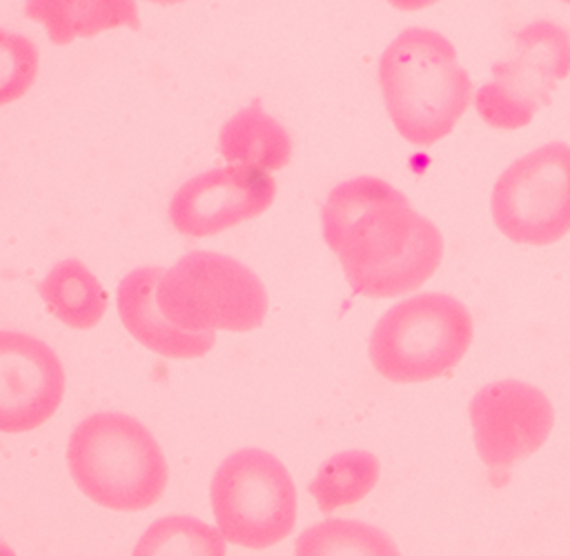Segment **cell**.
<instances>
[{
    "label": "cell",
    "instance_id": "14",
    "mask_svg": "<svg viewBox=\"0 0 570 556\" xmlns=\"http://www.w3.org/2000/svg\"><path fill=\"white\" fill-rule=\"evenodd\" d=\"M218 151L229 165H252L269 173L289 162L292 138L276 118L252 102L220 127Z\"/></svg>",
    "mask_w": 570,
    "mask_h": 556
},
{
    "label": "cell",
    "instance_id": "9",
    "mask_svg": "<svg viewBox=\"0 0 570 556\" xmlns=\"http://www.w3.org/2000/svg\"><path fill=\"white\" fill-rule=\"evenodd\" d=\"M476 454L494 485H503L517 460L532 456L550 436L554 409L550 398L521 380H494L470 400Z\"/></svg>",
    "mask_w": 570,
    "mask_h": 556
},
{
    "label": "cell",
    "instance_id": "19",
    "mask_svg": "<svg viewBox=\"0 0 570 556\" xmlns=\"http://www.w3.org/2000/svg\"><path fill=\"white\" fill-rule=\"evenodd\" d=\"M38 76L36 44L13 31L0 29V107L27 93Z\"/></svg>",
    "mask_w": 570,
    "mask_h": 556
},
{
    "label": "cell",
    "instance_id": "8",
    "mask_svg": "<svg viewBox=\"0 0 570 556\" xmlns=\"http://www.w3.org/2000/svg\"><path fill=\"white\" fill-rule=\"evenodd\" d=\"M570 76V31L534 20L517 31L514 53L492 64V80L474 93V109L494 129H521L550 105L559 80Z\"/></svg>",
    "mask_w": 570,
    "mask_h": 556
},
{
    "label": "cell",
    "instance_id": "22",
    "mask_svg": "<svg viewBox=\"0 0 570 556\" xmlns=\"http://www.w3.org/2000/svg\"><path fill=\"white\" fill-rule=\"evenodd\" d=\"M147 2H156V4H178V2H185V0H147Z\"/></svg>",
    "mask_w": 570,
    "mask_h": 556
},
{
    "label": "cell",
    "instance_id": "15",
    "mask_svg": "<svg viewBox=\"0 0 570 556\" xmlns=\"http://www.w3.org/2000/svg\"><path fill=\"white\" fill-rule=\"evenodd\" d=\"M38 291L47 309L73 329H91L107 309V291L78 258L53 265Z\"/></svg>",
    "mask_w": 570,
    "mask_h": 556
},
{
    "label": "cell",
    "instance_id": "18",
    "mask_svg": "<svg viewBox=\"0 0 570 556\" xmlns=\"http://www.w3.org/2000/svg\"><path fill=\"white\" fill-rule=\"evenodd\" d=\"M131 556H227L225 538L194 516H165L147 527Z\"/></svg>",
    "mask_w": 570,
    "mask_h": 556
},
{
    "label": "cell",
    "instance_id": "7",
    "mask_svg": "<svg viewBox=\"0 0 570 556\" xmlns=\"http://www.w3.org/2000/svg\"><path fill=\"white\" fill-rule=\"evenodd\" d=\"M490 211L512 242L561 240L570 231V145L552 140L508 165L494 182Z\"/></svg>",
    "mask_w": 570,
    "mask_h": 556
},
{
    "label": "cell",
    "instance_id": "6",
    "mask_svg": "<svg viewBox=\"0 0 570 556\" xmlns=\"http://www.w3.org/2000/svg\"><path fill=\"white\" fill-rule=\"evenodd\" d=\"M212 509L225 540L265 549L296 523V487L287 467L265 449L229 454L212 478Z\"/></svg>",
    "mask_w": 570,
    "mask_h": 556
},
{
    "label": "cell",
    "instance_id": "13",
    "mask_svg": "<svg viewBox=\"0 0 570 556\" xmlns=\"http://www.w3.org/2000/svg\"><path fill=\"white\" fill-rule=\"evenodd\" d=\"M24 13L45 24L53 44H69L114 27L140 29L136 0H27Z\"/></svg>",
    "mask_w": 570,
    "mask_h": 556
},
{
    "label": "cell",
    "instance_id": "4",
    "mask_svg": "<svg viewBox=\"0 0 570 556\" xmlns=\"http://www.w3.org/2000/svg\"><path fill=\"white\" fill-rule=\"evenodd\" d=\"M474 336L468 307L448 294L425 291L392 305L370 336V360L390 383H425L450 371Z\"/></svg>",
    "mask_w": 570,
    "mask_h": 556
},
{
    "label": "cell",
    "instance_id": "3",
    "mask_svg": "<svg viewBox=\"0 0 570 556\" xmlns=\"http://www.w3.org/2000/svg\"><path fill=\"white\" fill-rule=\"evenodd\" d=\"M67 463L80 492L109 509L151 507L167 485V463L154 436L116 411L91 414L71 431Z\"/></svg>",
    "mask_w": 570,
    "mask_h": 556
},
{
    "label": "cell",
    "instance_id": "12",
    "mask_svg": "<svg viewBox=\"0 0 570 556\" xmlns=\"http://www.w3.org/2000/svg\"><path fill=\"white\" fill-rule=\"evenodd\" d=\"M160 267H140L129 271L116 291V305L125 329L147 349L167 358H198L205 356L216 334H189L165 320L156 305V282Z\"/></svg>",
    "mask_w": 570,
    "mask_h": 556
},
{
    "label": "cell",
    "instance_id": "21",
    "mask_svg": "<svg viewBox=\"0 0 570 556\" xmlns=\"http://www.w3.org/2000/svg\"><path fill=\"white\" fill-rule=\"evenodd\" d=\"M0 556H16V554H13V549L9 545L0 543Z\"/></svg>",
    "mask_w": 570,
    "mask_h": 556
},
{
    "label": "cell",
    "instance_id": "5",
    "mask_svg": "<svg viewBox=\"0 0 570 556\" xmlns=\"http://www.w3.org/2000/svg\"><path fill=\"white\" fill-rule=\"evenodd\" d=\"M156 305L167 322L189 334L252 331L267 316V291L240 260L216 251H191L163 269Z\"/></svg>",
    "mask_w": 570,
    "mask_h": 556
},
{
    "label": "cell",
    "instance_id": "20",
    "mask_svg": "<svg viewBox=\"0 0 570 556\" xmlns=\"http://www.w3.org/2000/svg\"><path fill=\"white\" fill-rule=\"evenodd\" d=\"M394 9L399 11H419V9H425V7H432L436 4L439 0H387Z\"/></svg>",
    "mask_w": 570,
    "mask_h": 556
},
{
    "label": "cell",
    "instance_id": "11",
    "mask_svg": "<svg viewBox=\"0 0 570 556\" xmlns=\"http://www.w3.org/2000/svg\"><path fill=\"white\" fill-rule=\"evenodd\" d=\"M65 394V371L42 340L0 331V431L18 434L42 425Z\"/></svg>",
    "mask_w": 570,
    "mask_h": 556
},
{
    "label": "cell",
    "instance_id": "1",
    "mask_svg": "<svg viewBox=\"0 0 570 556\" xmlns=\"http://www.w3.org/2000/svg\"><path fill=\"white\" fill-rule=\"evenodd\" d=\"M321 222L347 285L367 298L419 289L443 258L439 227L401 189L376 176L338 182L325 198Z\"/></svg>",
    "mask_w": 570,
    "mask_h": 556
},
{
    "label": "cell",
    "instance_id": "2",
    "mask_svg": "<svg viewBox=\"0 0 570 556\" xmlns=\"http://www.w3.org/2000/svg\"><path fill=\"white\" fill-rule=\"evenodd\" d=\"M379 85L394 129L416 147L445 138L472 105V80L454 44L425 27L403 29L385 47Z\"/></svg>",
    "mask_w": 570,
    "mask_h": 556
},
{
    "label": "cell",
    "instance_id": "23",
    "mask_svg": "<svg viewBox=\"0 0 570 556\" xmlns=\"http://www.w3.org/2000/svg\"><path fill=\"white\" fill-rule=\"evenodd\" d=\"M561 2H566V4H570V0H561Z\"/></svg>",
    "mask_w": 570,
    "mask_h": 556
},
{
    "label": "cell",
    "instance_id": "10",
    "mask_svg": "<svg viewBox=\"0 0 570 556\" xmlns=\"http://www.w3.org/2000/svg\"><path fill=\"white\" fill-rule=\"evenodd\" d=\"M276 198L274 178L252 165H227L189 178L169 202L171 225L194 238H205L252 220Z\"/></svg>",
    "mask_w": 570,
    "mask_h": 556
},
{
    "label": "cell",
    "instance_id": "17",
    "mask_svg": "<svg viewBox=\"0 0 570 556\" xmlns=\"http://www.w3.org/2000/svg\"><path fill=\"white\" fill-rule=\"evenodd\" d=\"M379 474L381 465L374 454L365 449H350L325 460L307 485V492L316 498L323 514H332L338 507L354 505L365 498L376 485Z\"/></svg>",
    "mask_w": 570,
    "mask_h": 556
},
{
    "label": "cell",
    "instance_id": "16",
    "mask_svg": "<svg viewBox=\"0 0 570 556\" xmlns=\"http://www.w3.org/2000/svg\"><path fill=\"white\" fill-rule=\"evenodd\" d=\"M294 556H401L387 532L352 518H327L298 534Z\"/></svg>",
    "mask_w": 570,
    "mask_h": 556
}]
</instances>
